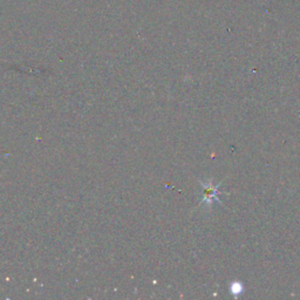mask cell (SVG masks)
Segmentation results:
<instances>
[{
    "label": "cell",
    "mask_w": 300,
    "mask_h": 300,
    "mask_svg": "<svg viewBox=\"0 0 300 300\" xmlns=\"http://www.w3.org/2000/svg\"><path fill=\"white\" fill-rule=\"evenodd\" d=\"M205 197L204 201L206 203H212L217 199V195H218V191L215 187H210V185H205Z\"/></svg>",
    "instance_id": "6da1fadb"
},
{
    "label": "cell",
    "mask_w": 300,
    "mask_h": 300,
    "mask_svg": "<svg viewBox=\"0 0 300 300\" xmlns=\"http://www.w3.org/2000/svg\"><path fill=\"white\" fill-rule=\"evenodd\" d=\"M231 292L235 295L238 294V293H242V292H243V285L241 283H237V281H235V283L231 285Z\"/></svg>",
    "instance_id": "7a4b0ae2"
}]
</instances>
